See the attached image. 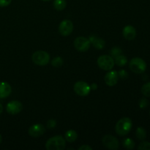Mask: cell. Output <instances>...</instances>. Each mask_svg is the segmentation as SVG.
I'll list each match as a JSON object with an SVG mask.
<instances>
[{
    "label": "cell",
    "instance_id": "cell-10",
    "mask_svg": "<svg viewBox=\"0 0 150 150\" xmlns=\"http://www.w3.org/2000/svg\"><path fill=\"white\" fill-rule=\"evenodd\" d=\"M23 109V105L20 101L18 100H12L7 103V106H6V111L8 114H12V115H15L21 111Z\"/></svg>",
    "mask_w": 150,
    "mask_h": 150
},
{
    "label": "cell",
    "instance_id": "cell-22",
    "mask_svg": "<svg viewBox=\"0 0 150 150\" xmlns=\"http://www.w3.org/2000/svg\"><path fill=\"white\" fill-rule=\"evenodd\" d=\"M142 93L144 96L150 97V82L146 83L142 87Z\"/></svg>",
    "mask_w": 150,
    "mask_h": 150
},
{
    "label": "cell",
    "instance_id": "cell-12",
    "mask_svg": "<svg viewBox=\"0 0 150 150\" xmlns=\"http://www.w3.org/2000/svg\"><path fill=\"white\" fill-rule=\"evenodd\" d=\"M105 83L109 86H114L117 83L119 80L118 73L115 70H112L105 74L104 78Z\"/></svg>",
    "mask_w": 150,
    "mask_h": 150
},
{
    "label": "cell",
    "instance_id": "cell-21",
    "mask_svg": "<svg viewBox=\"0 0 150 150\" xmlns=\"http://www.w3.org/2000/svg\"><path fill=\"white\" fill-rule=\"evenodd\" d=\"M64 64V61L63 59L60 57H56L51 61V64L55 67H59L63 65Z\"/></svg>",
    "mask_w": 150,
    "mask_h": 150
},
{
    "label": "cell",
    "instance_id": "cell-1",
    "mask_svg": "<svg viewBox=\"0 0 150 150\" xmlns=\"http://www.w3.org/2000/svg\"><path fill=\"white\" fill-rule=\"evenodd\" d=\"M132 126H133V122L131 119L128 117H123L117 122L115 130L119 136H124L128 134L132 129Z\"/></svg>",
    "mask_w": 150,
    "mask_h": 150
},
{
    "label": "cell",
    "instance_id": "cell-32",
    "mask_svg": "<svg viewBox=\"0 0 150 150\" xmlns=\"http://www.w3.org/2000/svg\"><path fill=\"white\" fill-rule=\"evenodd\" d=\"M1 141H2V137H1V134H0V144H1Z\"/></svg>",
    "mask_w": 150,
    "mask_h": 150
},
{
    "label": "cell",
    "instance_id": "cell-2",
    "mask_svg": "<svg viewBox=\"0 0 150 150\" xmlns=\"http://www.w3.org/2000/svg\"><path fill=\"white\" fill-rule=\"evenodd\" d=\"M65 139L62 136H55L50 138L45 144L47 150H63L65 148Z\"/></svg>",
    "mask_w": 150,
    "mask_h": 150
},
{
    "label": "cell",
    "instance_id": "cell-23",
    "mask_svg": "<svg viewBox=\"0 0 150 150\" xmlns=\"http://www.w3.org/2000/svg\"><path fill=\"white\" fill-rule=\"evenodd\" d=\"M139 150H150V142H142L138 146Z\"/></svg>",
    "mask_w": 150,
    "mask_h": 150
},
{
    "label": "cell",
    "instance_id": "cell-6",
    "mask_svg": "<svg viewBox=\"0 0 150 150\" xmlns=\"http://www.w3.org/2000/svg\"><path fill=\"white\" fill-rule=\"evenodd\" d=\"M91 42L85 37H78L74 41V47L77 51L85 52L90 48Z\"/></svg>",
    "mask_w": 150,
    "mask_h": 150
},
{
    "label": "cell",
    "instance_id": "cell-13",
    "mask_svg": "<svg viewBox=\"0 0 150 150\" xmlns=\"http://www.w3.org/2000/svg\"><path fill=\"white\" fill-rule=\"evenodd\" d=\"M124 38L127 40H133L136 37V30L131 25H127L124 27L122 30Z\"/></svg>",
    "mask_w": 150,
    "mask_h": 150
},
{
    "label": "cell",
    "instance_id": "cell-16",
    "mask_svg": "<svg viewBox=\"0 0 150 150\" xmlns=\"http://www.w3.org/2000/svg\"><path fill=\"white\" fill-rule=\"evenodd\" d=\"M78 138V134L75 130H67L64 135V139L67 142H70V143H73L75 141H76Z\"/></svg>",
    "mask_w": 150,
    "mask_h": 150
},
{
    "label": "cell",
    "instance_id": "cell-7",
    "mask_svg": "<svg viewBox=\"0 0 150 150\" xmlns=\"http://www.w3.org/2000/svg\"><path fill=\"white\" fill-rule=\"evenodd\" d=\"M73 89L78 95L85 97L89 94L91 91V87L86 82L78 81L74 84Z\"/></svg>",
    "mask_w": 150,
    "mask_h": 150
},
{
    "label": "cell",
    "instance_id": "cell-4",
    "mask_svg": "<svg viewBox=\"0 0 150 150\" xmlns=\"http://www.w3.org/2000/svg\"><path fill=\"white\" fill-rule=\"evenodd\" d=\"M32 60L37 65H46L50 62V55L44 51H37L32 54Z\"/></svg>",
    "mask_w": 150,
    "mask_h": 150
},
{
    "label": "cell",
    "instance_id": "cell-27",
    "mask_svg": "<svg viewBox=\"0 0 150 150\" xmlns=\"http://www.w3.org/2000/svg\"><path fill=\"white\" fill-rule=\"evenodd\" d=\"M118 75H119V78H121L122 79H126V78H127V76H128V73L124 70H120L118 73Z\"/></svg>",
    "mask_w": 150,
    "mask_h": 150
},
{
    "label": "cell",
    "instance_id": "cell-15",
    "mask_svg": "<svg viewBox=\"0 0 150 150\" xmlns=\"http://www.w3.org/2000/svg\"><path fill=\"white\" fill-rule=\"evenodd\" d=\"M89 40H90L91 43H92L94 47L97 49H103L105 46V42L102 38H98V37L93 35V36H91Z\"/></svg>",
    "mask_w": 150,
    "mask_h": 150
},
{
    "label": "cell",
    "instance_id": "cell-17",
    "mask_svg": "<svg viewBox=\"0 0 150 150\" xmlns=\"http://www.w3.org/2000/svg\"><path fill=\"white\" fill-rule=\"evenodd\" d=\"M127 62V57L125 55L122 54H120V55L117 56L114 58V63H116V64H117L120 67H122L125 66Z\"/></svg>",
    "mask_w": 150,
    "mask_h": 150
},
{
    "label": "cell",
    "instance_id": "cell-19",
    "mask_svg": "<svg viewBox=\"0 0 150 150\" xmlns=\"http://www.w3.org/2000/svg\"><path fill=\"white\" fill-rule=\"evenodd\" d=\"M67 2L65 0H54V7L57 10L61 11L63 10L66 7Z\"/></svg>",
    "mask_w": 150,
    "mask_h": 150
},
{
    "label": "cell",
    "instance_id": "cell-18",
    "mask_svg": "<svg viewBox=\"0 0 150 150\" xmlns=\"http://www.w3.org/2000/svg\"><path fill=\"white\" fill-rule=\"evenodd\" d=\"M136 136L139 140L143 141L146 138V131L144 127H137L136 131Z\"/></svg>",
    "mask_w": 150,
    "mask_h": 150
},
{
    "label": "cell",
    "instance_id": "cell-14",
    "mask_svg": "<svg viewBox=\"0 0 150 150\" xmlns=\"http://www.w3.org/2000/svg\"><path fill=\"white\" fill-rule=\"evenodd\" d=\"M11 86L7 82H0V99L6 98L11 94Z\"/></svg>",
    "mask_w": 150,
    "mask_h": 150
},
{
    "label": "cell",
    "instance_id": "cell-9",
    "mask_svg": "<svg viewBox=\"0 0 150 150\" xmlns=\"http://www.w3.org/2000/svg\"><path fill=\"white\" fill-rule=\"evenodd\" d=\"M73 31V23L68 19L63 20L59 26V32L62 36H68Z\"/></svg>",
    "mask_w": 150,
    "mask_h": 150
},
{
    "label": "cell",
    "instance_id": "cell-24",
    "mask_svg": "<svg viewBox=\"0 0 150 150\" xmlns=\"http://www.w3.org/2000/svg\"><path fill=\"white\" fill-rule=\"evenodd\" d=\"M111 57L115 58L117 56L122 54V49L120 48H118V47H114V48H112V50H111Z\"/></svg>",
    "mask_w": 150,
    "mask_h": 150
},
{
    "label": "cell",
    "instance_id": "cell-29",
    "mask_svg": "<svg viewBox=\"0 0 150 150\" xmlns=\"http://www.w3.org/2000/svg\"><path fill=\"white\" fill-rule=\"evenodd\" d=\"M92 147H91L90 146L86 144L83 145V146H80V147L79 148V150H92Z\"/></svg>",
    "mask_w": 150,
    "mask_h": 150
},
{
    "label": "cell",
    "instance_id": "cell-25",
    "mask_svg": "<svg viewBox=\"0 0 150 150\" xmlns=\"http://www.w3.org/2000/svg\"><path fill=\"white\" fill-rule=\"evenodd\" d=\"M149 105V101L146 99V98H142V99L140 100L139 101V107L142 109L146 108Z\"/></svg>",
    "mask_w": 150,
    "mask_h": 150
},
{
    "label": "cell",
    "instance_id": "cell-31",
    "mask_svg": "<svg viewBox=\"0 0 150 150\" xmlns=\"http://www.w3.org/2000/svg\"><path fill=\"white\" fill-rule=\"evenodd\" d=\"M3 112V106L1 103H0V115H1V113Z\"/></svg>",
    "mask_w": 150,
    "mask_h": 150
},
{
    "label": "cell",
    "instance_id": "cell-34",
    "mask_svg": "<svg viewBox=\"0 0 150 150\" xmlns=\"http://www.w3.org/2000/svg\"><path fill=\"white\" fill-rule=\"evenodd\" d=\"M149 114H150V111H149Z\"/></svg>",
    "mask_w": 150,
    "mask_h": 150
},
{
    "label": "cell",
    "instance_id": "cell-33",
    "mask_svg": "<svg viewBox=\"0 0 150 150\" xmlns=\"http://www.w3.org/2000/svg\"><path fill=\"white\" fill-rule=\"evenodd\" d=\"M42 1H51V0H42Z\"/></svg>",
    "mask_w": 150,
    "mask_h": 150
},
{
    "label": "cell",
    "instance_id": "cell-20",
    "mask_svg": "<svg viewBox=\"0 0 150 150\" xmlns=\"http://www.w3.org/2000/svg\"><path fill=\"white\" fill-rule=\"evenodd\" d=\"M123 146L127 149H133L135 147V142H133V139L130 138H127L123 140Z\"/></svg>",
    "mask_w": 150,
    "mask_h": 150
},
{
    "label": "cell",
    "instance_id": "cell-8",
    "mask_svg": "<svg viewBox=\"0 0 150 150\" xmlns=\"http://www.w3.org/2000/svg\"><path fill=\"white\" fill-rule=\"evenodd\" d=\"M103 144L109 149L116 150L120 147V142L117 139L111 135H106L103 138Z\"/></svg>",
    "mask_w": 150,
    "mask_h": 150
},
{
    "label": "cell",
    "instance_id": "cell-30",
    "mask_svg": "<svg viewBox=\"0 0 150 150\" xmlns=\"http://www.w3.org/2000/svg\"><path fill=\"white\" fill-rule=\"evenodd\" d=\"M90 87H91V89H94V90H95V89H98V85H97V83H93L92 84V86H90Z\"/></svg>",
    "mask_w": 150,
    "mask_h": 150
},
{
    "label": "cell",
    "instance_id": "cell-28",
    "mask_svg": "<svg viewBox=\"0 0 150 150\" xmlns=\"http://www.w3.org/2000/svg\"><path fill=\"white\" fill-rule=\"evenodd\" d=\"M12 0H0V7H7L11 3Z\"/></svg>",
    "mask_w": 150,
    "mask_h": 150
},
{
    "label": "cell",
    "instance_id": "cell-5",
    "mask_svg": "<svg viewBox=\"0 0 150 150\" xmlns=\"http://www.w3.org/2000/svg\"><path fill=\"white\" fill-rule=\"evenodd\" d=\"M114 64V59L111 56L102 55L98 59V65L103 70H111Z\"/></svg>",
    "mask_w": 150,
    "mask_h": 150
},
{
    "label": "cell",
    "instance_id": "cell-11",
    "mask_svg": "<svg viewBox=\"0 0 150 150\" xmlns=\"http://www.w3.org/2000/svg\"><path fill=\"white\" fill-rule=\"evenodd\" d=\"M45 132V127L42 124H35L31 126L29 129V134L32 137L38 138L44 134Z\"/></svg>",
    "mask_w": 150,
    "mask_h": 150
},
{
    "label": "cell",
    "instance_id": "cell-3",
    "mask_svg": "<svg viewBox=\"0 0 150 150\" xmlns=\"http://www.w3.org/2000/svg\"><path fill=\"white\" fill-rule=\"evenodd\" d=\"M129 67H130L131 71L133 73H136V74H142L146 71V63L142 58L135 57L130 60Z\"/></svg>",
    "mask_w": 150,
    "mask_h": 150
},
{
    "label": "cell",
    "instance_id": "cell-26",
    "mask_svg": "<svg viewBox=\"0 0 150 150\" xmlns=\"http://www.w3.org/2000/svg\"><path fill=\"white\" fill-rule=\"evenodd\" d=\"M56 125H57V121L55 120H53V119L49 120L48 121V122H47V127L49 129L54 128L56 127Z\"/></svg>",
    "mask_w": 150,
    "mask_h": 150
}]
</instances>
